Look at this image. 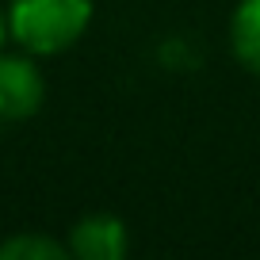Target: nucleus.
Masks as SVG:
<instances>
[{
    "instance_id": "1",
    "label": "nucleus",
    "mask_w": 260,
    "mask_h": 260,
    "mask_svg": "<svg viewBox=\"0 0 260 260\" xmlns=\"http://www.w3.org/2000/svg\"><path fill=\"white\" fill-rule=\"evenodd\" d=\"M92 19V0H12L8 35L27 54H61Z\"/></svg>"
},
{
    "instance_id": "2",
    "label": "nucleus",
    "mask_w": 260,
    "mask_h": 260,
    "mask_svg": "<svg viewBox=\"0 0 260 260\" xmlns=\"http://www.w3.org/2000/svg\"><path fill=\"white\" fill-rule=\"evenodd\" d=\"M42 96H46V84H42L39 65L27 54L0 50V119L4 122L31 119L42 107Z\"/></svg>"
},
{
    "instance_id": "3",
    "label": "nucleus",
    "mask_w": 260,
    "mask_h": 260,
    "mask_svg": "<svg viewBox=\"0 0 260 260\" xmlns=\"http://www.w3.org/2000/svg\"><path fill=\"white\" fill-rule=\"evenodd\" d=\"M69 256L77 260H122L126 256V226L115 214H88L69 230Z\"/></svg>"
},
{
    "instance_id": "4",
    "label": "nucleus",
    "mask_w": 260,
    "mask_h": 260,
    "mask_svg": "<svg viewBox=\"0 0 260 260\" xmlns=\"http://www.w3.org/2000/svg\"><path fill=\"white\" fill-rule=\"evenodd\" d=\"M230 46L234 57L260 77V0H241L230 19Z\"/></svg>"
},
{
    "instance_id": "5",
    "label": "nucleus",
    "mask_w": 260,
    "mask_h": 260,
    "mask_svg": "<svg viewBox=\"0 0 260 260\" xmlns=\"http://www.w3.org/2000/svg\"><path fill=\"white\" fill-rule=\"evenodd\" d=\"M69 245L54 241L46 234H16L0 245V260H65Z\"/></svg>"
},
{
    "instance_id": "6",
    "label": "nucleus",
    "mask_w": 260,
    "mask_h": 260,
    "mask_svg": "<svg viewBox=\"0 0 260 260\" xmlns=\"http://www.w3.org/2000/svg\"><path fill=\"white\" fill-rule=\"evenodd\" d=\"M4 35H8V16L0 12V46H4Z\"/></svg>"
}]
</instances>
